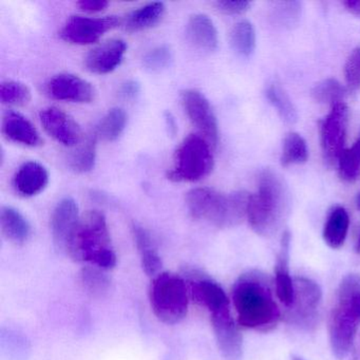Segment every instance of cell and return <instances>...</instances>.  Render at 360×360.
Returning a JSON list of instances; mask_svg holds the SVG:
<instances>
[{
	"instance_id": "obj_41",
	"label": "cell",
	"mask_w": 360,
	"mask_h": 360,
	"mask_svg": "<svg viewBox=\"0 0 360 360\" xmlns=\"http://www.w3.org/2000/svg\"><path fill=\"white\" fill-rule=\"evenodd\" d=\"M342 5L351 13L360 16V0H347V1H343Z\"/></svg>"
},
{
	"instance_id": "obj_23",
	"label": "cell",
	"mask_w": 360,
	"mask_h": 360,
	"mask_svg": "<svg viewBox=\"0 0 360 360\" xmlns=\"http://www.w3.org/2000/svg\"><path fill=\"white\" fill-rule=\"evenodd\" d=\"M0 227L6 239L16 245H24L32 233L30 223L15 208L5 206L0 212Z\"/></svg>"
},
{
	"instance_id": "obj_19",
	"label": "cell",
	"mask_w": 360,
	"mask_h": 360,
	"mask_svg": "<svg viewBox=\"0 0 360 360\" xmlns=\"http://www.w3.org/2000/svg\"><path fill=\"white\" fill-rule=\"evenodd\" d=\"M49 183V172L39 162L30 161L22 164L13 178L14 188L25 198L34 197L41 193Z\"/></svg>"
},
{
	"instance_id": "obj_28",
	"label": "cell",
	"mask_w": 360,
	"mask_h": 360,
	"mask_svg": "<svg viewBox=\"0 0 360 360\" xmlns=\"http://www.w3.org/2000/svg\"><path fill=\"white\" fill-rule=\"evenodd\" d=\"M126 124H127V115L124 109L113 108L101 120L94 134L98 139H102L105 142H113L123 134Z\"/></svg>"
},
{
	"instance_id": "obj_11",
	"label": "cell",
	"mask_w": 360,
	"mask_h": 360,
	"mask_svg": "<svg viewBox=\"0 0 360 360\" xmlns=\"http://www.w3.org/2000/svg\"><path fill=\"white\" fill-rule=\"evenodd\" d=\"M181 102L191 123L212 146H217L219 140L218 122L212 105L205 96L198 90L187 89L181 94Z\"/></svg>"
},
{
	"instance_id": "obj_38",
	"label": "cell",
	"mask_w": 360,
	"mask_h": 360,
	"mask_svg": "<svg viewBox=\"0 0 360 360\" xmlns=\"http://www.w3.org/2000/svg\"><path fill=\"white\" fill-rule=\"evenodd\" d=\"M216 7L218 8L219 11L223 12L229 15H240V14L245 13L250 7V3L248 1H217Z\"/></svg>"
},
{
	"instance_id": "obj_21",
	"label": "cell",
	"mask_w": 360,
	"mask_h": 360,
	"mask_svg": "<svg viewBox=\"0 0 360 360\" xmlns=\"http://www.w3.org/2000/svg\"><path fill=\"white\" fill-rule=\"evenodd\" d=\"M189 41L198 49L214 52L218 49L219 35L214 22L205 14H195L186 27Z\"/></svg>"
},
{
	"instance_id": "obj_40",
	"label": "cell",
	"mask_w": 360,
	"mask_h": 360,
	"mask_svg": "<svg viewBox=\"0 0 360 360\" xmlns=\"http://www.w3.org/2000/svg\"><path fill=\"white\" fill-rule=\"evenodd\" d=\"M139 94H140V85L136 82H126L121 87V96L127 100L136 98Z\"/></svg>"
},
{
	"instance_id": "obj_31",
	"label": "cell",
	"mask_w": 360,
	"mask_h": 360,
	"mask_svg": "<svg viewBox=\"0 0 360 360\" xmlns=\"http://www.w3.org/2000/svg\"><path fill=\"white\" fill-rule=\"evenodd\" d=\"M302 13L299 1H279L271 8V20L274 25L283 29H292L298 25Z\"/></svg>"
},
{
	"instance_id": "obj_5",
	"label": "cell",
	"mask_w": 360,
	"mask_h": 360,
	"mask_svg": "<svg viewBox=\"0 0 360 360\" xmlns=\"http://www.w3.org/2000/svg\"><path fill=\"white\" fill-rule=\"evenodd\" d=\"M250 198L243 191L223 195L216 189L199 187L187 193L186 206L193 219L207 221L219 229H231L248 217Z\"/></svg>"
},
{
	"instance_id": "obj_35",
	"label": "cell",
	"mask_w": 360,
	"mask_h": 360,
	"mask_svg": "<svg viewBox=\"0 0 360 360\" xmlns=\"http://www.w3.org/2000/svg\"><path fill=\"white\" fill-rule=\"evenodd\" d=\"M0 101L8 106H25L31 101V90L20 82H3L0 85Z\"/></svg>"
},
{
	"instance_id": "obj_26",
	"label": "cell",
	"mask_w": 360,
	"mask_h": 360,
	"mask_svg": "<svg viewBox=\"0 0 360 360\" xmlns=\"http://www.w3.org/2000/svg\"><path fill=\"white\" fill-rule=\"evenodd\" d=\"M265 96L277 111L282 121L290 125L298 121V112L292 98L278 82L273 81L267 85Z\"/></svg>"
},
{
	"instance_id": "obj_13",
	"label": "cell",
	"mask_w": 360,
	"mask_h": 360,
	"mask_svg": "<svg viewBox=\"0 0 360 360\" xmlns=\"http://www.w3.org/2000/svg\"><path fill=\"white\" fill-rule=\"evenodd\" d=\"M46 92L54 100L79 104L91 103L96 98L91 84L71 73H60L52 77L46 85Z\"/></svg>"
},
{
	"instance_id": "obj_37",
	"label": "cell",
	"mask_w": 360,
	"mask_h": 360,
	"mask_svg": "<svg viewBox=\"0 0 360 360\" xmlns=\"http://www.w3.org/2000/svg\"><path fill=\"white\" fill-rule=\"evenodd\" d=\"M345 77L347 88L352 91L360 88V47L353 50L345 66Z\"/></svg>"
},
{
	"instance_id": "obj_18",
	"label": "cell",
	"mask_w": 360,
	"mask_h": 360,
	"mask_svg": "<svg viewBox=\"0 0 360 360\" xmlns=\"http://www.w3.org/2000/svg\"><path fill=\"white\" fill-rule=\"evenodd\" d=\"M290 235L285 231L282 236L281 245L276 261L275 284L278 299L286 307H292L295 296L294 280L290 273Z\"/></svg>"
},
{
	"instance_id": "obj_43",
	"label": "cell",
	"mask_w": 360,
	"mask_h": 360,
	"mask_svg": "<svg viewBox=\"0 0 360 360\" xmlns=\"http://www.w3.org/2000/svg\"><path fill=\"white\" fill-rule=\"evenodd\" d=\"M357 206H358V208H359V210H360V193H359V195H358V197H357Z\"/></svg>"
},
{
	"instance_id": "obj_39",
	"label": "cell",
	"mask_w": 360,
	"mask_h": 360,
	"mask_svg": "<svg viewBox=\"0 0 360 360\" xmlns=\"http://www.w3.org/2000/svg\"><path fill=\"white\" fill-rule=\"evenodd\" d=\"M109 3L106 0H81L77 3L79 9L88 13H98L103 12L107 7Z\"/></svg>"
},
{
	"instance_id": "obj_36",
	"label": "cell",
	"mask_w": 360,
	"mask_h": 360,
	"mask_svg": "<svg viewBox=\"0 0 360 360\" xmlns=\"http://www.w3.org/2000/svg\"><path fill=\"white\" fill-rule=\"evenodd\" d=\"M172 51L168 46L162 45L147 52L143 58V66L151 73L161 72L170 66Z\"/></svg>"
},
{
	"instance_id": "obj_16",
	"label": "cell",
	"mask_w": 360,
	"mask_h": 360,
	"mask_svg": "<svg viewBox=\"0 0 360 360\" xmlns=\"http://www.w3.org/2000/svg\"><path fill=\"white\" fill-rule=\"evenodd\" d=\"M127 52V44L120 39H110L98 45L87 54L85 66L94 75H108L115 71L123 62Z\"/></svg>"
},
{
	"instance_id": "obj_2",
	"label": "cell",
	"mask_w": 360,
	"mask_h": 360,
	"mask_svg": "<svg viewBox=\"0 0 360 360\" xmlns=\"http://www.w3.org/2000/svg\"><path fill=\"white\" fill-rule=\"evenodd\" d=\"M66 252L77 262L110 271L117 265V255L111 243L106 217L98 210H89L81 217Z\"/></svg>"
},
{
	"instance_id": "obj_30",
	"label": "cell",
	"mask_w": 360,
	"mask_h": 360,
	"mask_svg": "<svg viewBox=\"0 0 360 360\" xmlns=\"http://www.w3.org/2000/svg\"><path fill=\"white\" fill-rule=\"evenodd\" d=\"M309 159L307 142L300 134L290 132L284 139L281 164L284 167L305 163Z\"/></svg>"
},
{
	"instance_id": "obj_14",
	"label": "cell",
	"mask_w": 360,
	"mask_h": 360,
	"mask_svg": "<svg viewBox=\"0 0 360 360\" xmlns=\"http://www.w3.org/2000/svg\"><path fill=\"white\" fill-rule=\"evenodd\" d=\"M41 125L52 139L67 147H75L82 141L81 127L64 111L56 107H48L39 113Z\"/></svg>"
},
{
	"instance_id": "obj_7",
	"label": "cell",
	"mask_w": 360,
	"mask_h": 360,
	"mask_svg": "<svg viewBox=\"0 0 360 360\" xmlns=\"http://www.w3.org/2000/svg\"><path fill=\"white\" fill-rule=\"evenodd\" d=\"M214 165L212 144L203 136L189 134L174 153L167 178L172 182H197L210 176Z\"/></svg>"
},
{
	"instance_id": "obj_24",
	"label": "cell",
	"mask_w": 360,
	"mask_h": 360,
	"mask_svg": "<svg viewBox=\"0 0 360 360\" xmlns=\"http://www.w3.org/2000/svg\"><path fill=\"white\" fill-rule=\"evenodd\" d=\"M165 4L155 1L132 11L126 18L125 29L130 33L141 32L159 24L165 14Z\"/></svg>"
},
{
	"instance_id": "obj_27",
	"label": "cell",
	"mask_w": 360,
	"mask_h": 360,
	"mask_svg": "<svg viewBox=\"0 0 360 360\" xmlns=\"http://www.w3.org/2000/svg\"><path fill=\"white\" fill-rule=\"evenodd\" d=\"M105 271L94 265H88L79 273L82 288L94 298H103L110 290L111 281Z\"/></svg>"
},
{
	"instance_id": "obj_3",
	"label": "cell",
	"mask_w": 360,
	"mask_h": 360,
	"mask_svg": "<svg viewBox=\"0 0 360 360\" xmlns=\"http://www.w3.org/2000/svg\"><path fill=\"white\" fill-rule=\"evenodd\" d=\"M290 193L279 174L265 169L259 174L258 189L250 195L248 219L255 233L264 237L273 235L285 218Z\"/></svg>"
},
{
	"instance_id": "obj_25",
	"label": "cell",
	"mask_w": 360,
	"mask_h": 360,
	"mask_svg": "<svg viewBox=\"0 0 360 360\" xmlns=\"http://www.w3.org/2000/svg\"><path fill=\"white\" fill-rule=\"evenodd\" d=\"M349 218L343 207H336L330 212L323 229V240L330 248H341L347 239Z\"/></svg>"
},
{
	"instance_id": "obj_45",
	"label": "cell",
	"mask_w": 360,
	"mask_h": 360,
	"mask_svg": "<svg viewBox=\"0 0 360 360\" xmlns=\"http://www.w3.org/2000/svg\"><path fill=\"white\" fill-rule=\"evenodd\" d=\"M358 245H359V248H360V238H359V243H358Z\"/></svg>"
},
{
	"instance_id": "obj_22",
	"label": "cell",
	"mask_w": 360,
	"mask_h": 360,
	"mask_svg": "<svg viewBox=\"0 0 360 360\" xmlns=\"http://www.w3.org/2000/svg\"><path fill=\"white\" fill-rule=\"evenodd\" d=\"M132 235H134V242H136V248L140 254L143 271L149 277L155 278V276L161 273L163 262H162L161 257L158 252L150 233L144 227L134 224Z\"/></svg>"
},
{
	"instance_id": "obj_4",
	"label": "cell",
	"mask_w": 360,
	"mask_h": 360,
	"mask_svg": "<svg viewBox=\"0 0 360 360\" xmlns=\"http://www.w3.org/2000/svg\"><path fill=\"white\" fill-rule=\"evenodd\" d=\"M359 328L360 276L349 274L339 284L328 320L330 349L337 359L349 355Z\"/></svg>"
},
{
	"instance_id": "obj_12",
	"label": "cell",
	"mask_w": 360,
	"mask_h": 360,
	"mask_svg": "<svg viewBox=\"0 0 360 360\" xmlns=\"http://www.w3.org/2000/svg\"><path fill=\"white\" fill-rule=\"evenodd\" d=\"M294 285V302L290 307V320L299 326H311L321 303V288L315 281L305 277H297Z\"/></svg>"
},
{
	"instance_id": "obj_34",
	"label": "cell",
	"mask_w": 360,
	"mask_h": 360,
	"mask_svg": "<svg viewBox=\"0 0 360 360\" xmlns=\"http://www.w3.org/2000/svg\"><path fill=\"white\" fill-rule=\"evenodd\" d=\"M347 89L337 79H326L316 84L311 89V98L320 104L335 105L342 103Z\"/></svg>"
},
{
	"instance_id": "obj_20",
	"label": "cell",
	"mask_w": 360,
	"mask_h": 360,
	"mask_svg": "<svg viewBox=\"0 0 360 360\" xmlns=\"http://www.w3.org/2000/svg\"><path fill=\"white\" fill-rule=\"evenodd\" d=\"M4 136L18 144L37 147L43 144L41 134L35 126L20 113L9 111L3 117L1 123Z\"/></svg>"
},
{
	"instance_id": "obj_32",
	"label": "cell",
	"mask_w": 360,
	"mask_h": 360,
	"mask_svg": "<svg viewBox=\"0 0 360 360\" xmlns=\"http://www.w3.org/2000/svg\"><path fill=\"white\" fill-rule=\"evenodd\" d=\"M96 142L98 136L96 134H91L73 153L70 159V167L73 172L86 174L94 169L96 160Z\"/></svg>"
},
{
	"instance_id": "obj_29",
	"label": "cell",
	"mask_w": 360,
	"mask_h": 360,
	"mask_svg": "<svg viewBox=\"0 0 360 360\" xmlns=\"http://www.w3.org/2000/svg\"><path fill=\"white\" fill-rule=\"evenodd\" d=\"M231 45L233 51L243 58H250L256 49V31L252 22L241 20L231 31Z\"/></svg>"
},
{
	"instance_id": "obj_1",
	"label": "cell",
	"mask_w": 360,
	"mask_h": 360,
	"mask_svg": "<svg viewBox=\"0 0 360 360\" xmlns=\"http://www.w3.org/2000/svg\"><path fill=\"white\" fill-rule=\"evenodd\" d=\"M231 297L239 326L263 332L277 326L280 311L264 274L259 271L242 274L233 284Z\"/></svg>"
},
{
	"instance_id": "obj_42",
	"label": "cell",
	"mask_w": 360,
	"mask_h": 360,
	"mask_svg": "<svg viewBox=\"0 0 360 360\" xmlns=\"http://www.w3.org/2000/svg\"><path fill=\"white\" fill-rule=\"evenodd\" d=\"M166 122H167V125L169 126L170 129H172V134H174L176 130V124H174V117H170V115H167L166 117Z\"/></svg>"
},
{
	"instance_id": "obj_9",
	"label": "cell",
	"mask_w": 360,
	"mask_h": 360,
	"mask_svg": "<svg viewBox=\"0 0 360 360\" xmlns=\"http://www.w3.org/2000/svg\"><path fill=\"white\" fill-rule=\"evenodd\" d=\"M119 25L117 16L94 18L75 15L65 22L60 35L65 41L72 45H91Z\"/></svg>"
},
{
	"instance_id": "obj_15",
	"label": "cell",
	"mask_w": 360,
	"mask_h": 360,
	"mask_svg": "<svg viewBox=\"0 0 360 360\" xmlns=\"http://www.w3.org/2000/svg\"><path fill=\"white\" fill-rule=\"evenodd\" d=\"M79 205L72 198H65L54 208L51 218L52 238L60 252H66L69 240L79 223Z\"/></svg>"
},
{
	"instance_id": "obj_8",
	"label": "cell",
	"mask_w": 360,
	"mask_h": 360,
	"mask_svg": "<svg viewBox=\"0 0 360 360\" xmlns=\"http://www.w3.org/2000/svg\"><path fill=\"white\" fill-rule=\"evenodd\" d=\"M349 108L345 102L333 105L328 115L320 124V143L324 160L330 165L338 163L345 150Z\"/></svg>"
},
{
	"instance_id": "obj_33",
	"label": "cell",
	"mask_w": 360,
	"mask_h": 360,
	"mask_svg": "<svg viewBox=\"0 0 360 360\" xmlns=\"http://www.w3.org/2000/svg\"><path fill=\"white\" fill-rule=\"evenodd\" d=\"M339 176L345 182H355L360 172V134L352 147L345 149L338 160Z\"/></svg>"
},
{
	"instance_id": "obj_10",
	"label": "cell",
	"mask_w": 360,
	"mask_h": 360,
	"mask_svg": "<svg viewBox=\"0 0 360 360\" xmlns=\"http://www.w3.org/2000/svg\"><path fill=\"white\" fill-rule=\"evenodd\" d=\"M210 320L223 359H243V339L231 315V305L210 313Z\"/></svg>"
},
{
	"instance_id": "obj_6",
	"label": "cell",
	"mask_w": 360,
	"mask_h": 360,
	"mask_svg": "<svg viewBox=\"0 0 360 360\" xmlns=\"http://www.w3.org/2000/svg\"><path fill=\"white\" fill-rule=\"evenodd\" d=\"M189 292L181 276L162 271L151 281L149 301L155 317L163 323H180L188 313Z\"/></svg>"
},
{
	"instance_id": "obj_17",
	"label": "cell",
	"mask_w": 360,
	"mask_h": 360,
	"mask_svg": "<svg viewBox=\"0 0 360 360\" xmlns=\"http://www.w3.org/2000/svg\"><path fill=\"white\" fill-rule=\"evenodd\" d=\"M189 292L193 301L207 309L210 314L231 305L226 292L210 278L197 276L191 278L189 280Z\"/></svg>"
},
{
	"instance_id": "obj_44",
	"label": "cell",
	"mask_w": 360,
	"mask_h": 360,
	"mask_svg": "<svg viewBox=\"0 0 360 360\" xmlns=\"http://www.w3.org/2000/svg\"><path fill=\"white\" fill-rule=\"evenodd\" d=\"M292 360H305V359H303V358H300V357H294V358H292Z\"/></svg>"
}]
</instances>
